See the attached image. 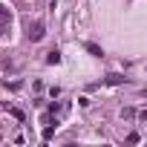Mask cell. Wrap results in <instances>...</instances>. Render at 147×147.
<instances>
[{"label":"cell","instance_id":"6da1fadb","mask_svg":"<svg viewBox=\"0 0 147 147\" xmlns=\"http://www.w3.org/2000/svg\"><path fill=\"white\" fill-rule=\"evenodd\" d=\"M9 32H12V9L0 3V38H6Z\"/></svg>","mask_w":147,"mask_h":147},{"label":"cell","instance_id":"7a4b0ae2","mask_svg":"<svg viewBox=\"0 0 147 147\" xmlns=\"http://www.w3.org/2000/svg\"><path fill=\"white\" fill-rule=\"evenodd\" d=\"M26 38H29L32 43L43 40V23H40V20H35V23L29 20V23H26Z\"/></svg>","mask_w":147,"mask_h":147},{"label":"cell","instance_id":"3957f363","mask_svg":"<svg viewBox=\"0 0 147 147\" xmlns=\"http://www.w3.org/2000/svg\"><path fill=\"white\" fill-rule=\"evenodd\" d=\"M46 63H49V66H55V63H61V52H58V49H52V52L46 55Z\"/></svg>","mask_w":147,"mask_h":147},{"label":"cell","instance_id":"277c9868","mask_svg":"<svg viewBox=\"0 0 147 147\" xmlns=\"http://www.w3.org/2000/svg\"><path fill=\"white\" fill-rule=\"evenodd\" d=\"M87 49H90V52H92V55H95V58H101V49H98V46H95V43H87Z\"/></svg>","mask_w":147,"mask_h":147},{"label":"cell","instance_id":"5b68a950","mask_svg":"<svg viewBox=\"0 0 147 147\" xmlns=\"http://www.w3.org/2000/svg\"><path fill=\"white\" fill-rule=\"evenodd\" d=\"M121 81H124L121 75H110V78H107V84H121Z\"/></svg>","mask_w":147,"mask_h":147}]
</instances>
